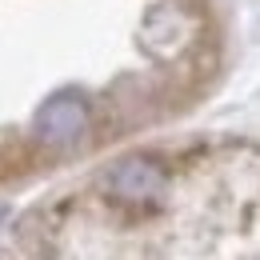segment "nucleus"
Here are the masks:
<instances>
[{"mask_svg":"<svg viewBox=\"0 0 260 260\" xmlns=\"http://www.w3.org/2000/svg\"><path fill=\"white\" fill-rule=\"evenodd\" d=\"M0 260H260V156H120L88 188L24 212Z\"/></svg>","mask_w":260,"mask_h":260,"instance_id":"f257e3e1","label":"nucleus"}]
</instances>
